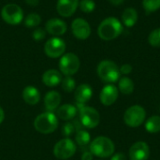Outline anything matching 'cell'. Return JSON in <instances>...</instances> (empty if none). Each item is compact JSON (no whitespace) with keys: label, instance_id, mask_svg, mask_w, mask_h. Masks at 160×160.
Here are the masks:
<instances>
[{"label":"cell","instance_id":"obj_1","mask_svg":"<svg viewBox=\"0 0 160 160\" xmlns=\"http://www.w3.org/2000/svg\"><path fill=\"white\" fill-rule=\"evenodd\" d=\"M123 32L122 22L114 18L109 17L104 19L98 25V37L103 40H112L118 38Z\"/></svg>","mask_w":160,"mask_h":160},{"label":"cell","instance_id":"obj_2","mask_svg":"<svg viewBox=\"0 0 160 160\" xmlns=\"http://www.w3.org/2000/svg\"><path fill=\"white\" fill-rule=\"evenodd\" d=\"M114 151L115 146L113 142L105 136L97 137L90 143V152L93 154V156L98 158H107L112 157L114 154Z\"/></svg>","mask_w":160,"mask_h":160},{"label":"cell","instance_id":"obj_3","mask_svg":"<svg viewBox=\"0 0 160 160\" xmlns=\"http://www.w3.org/2000/svg\"><path fill=\"white\" fill-rule=\"evenodd\" d=\"M98 75L99 79L106 83H114L120 79V69L119 67L111 60L101 61L97 68Z\"/></svg>","mask_w":160,"mask_h":160},{"label":"cell","instance_id":"obj_4","mask_svg":"<svg viewBox=\"0 0 160 160\" xmlns=\"http://www.w3.org/2000/svg\"><path fill=\"white\" fill-rule=\"evenodd\" d=\"M34 127L38 132L42 134L52 133L58 128V118L52 112H43L36 117Z\"/></svg>","mask_w":160,"mask_h":160},{"label":"cell","instance_id":"obj_5","mask_svg":"<svg viewBox=\"0 0 160 160\" xmlns=\"http://www.w3.org/2000/svg\"><path fill=\"white\" fill-rule=\"evenodd\" d=\"M79 121L82 126L86 128H95L99 125L100 115L98 112L93 107L85 106L84 104H79Z\"/></svg>","mask_w":160,"mask_h":160},{"label":"cell","instance_id":"obj_6","mask_svg":"<svg viewBox=\"0 0 160 160\" xmlns=\"http://www.w3.org/2000/svg\"><path fill=\"white\" fill-rule=\"evenodd\" d=\"M146 119V112L141 105L129 107L124 114V122L129 128H138L142 126Z\"/></svg>","mask_w":160,"mask_h":160},{"label":"cell","instance_id":"obj_7","mask_svg":"<svg viewBox=\"0 0 160 160\" xmlns=\"http://www.w3.org/2000/svg\"><path fill=\"white\" fill-rule=\"evenodd\" d=\"M80 59L79 57L72 52H68L64 54L59 61V68L61 73L65 76H72L80 68Z\"/></svg>","mask_w":160,"mask_h":160},{"label":"cell","instance_id":"obj_8","mask_svg":"<svg viewBox=\"0 0 160 160\" xmlns=\"http://www.w3.org/2000/svg\"><path fill=\"white\" fill-rule=\"evenodd\" d=\"M2 19L8 24L16 25L21 23L23 18V11L16 4H8L2 8L1 10Z\"/></svg>","mask_w":160,"mask_h":160},{"label":"cell","instance_id":"obj_9","mask_svg":"<svg viewBox=\"0 0 160 160\" xmlns=\"http://www.w3.org/2000/svg\"><path fill=\"white\" fill-rule=\"evenodd\" d=\"M76 145L74 142L68 138L60 140L53 148V154L58 159L66 160L70 158L76 153Z\"/></svg>","mask_w":160,"mask_h":160},{"label":"cell","instance_id":"obj_10","mask_svg":"<svg viewBox=\"0 0 160 160\" xmlns=\"http://www.w3.org/2000/svg\"><path fill=\"white\" fill-rule=\"evenodd\" d=\"M66 51V43L60 38H52L47 40L44 45V52L51 58H58L64 54Z\"/></svg>","mask_w":160,"mask_h":160},{"label":"cell","instance_id":"obj_11","mask_svg":"<svg viewBox=\"0 0 160 160\" xmlns=\"http://www.w3.org/2000/svg\"><path fill=\"white\" fill-rule=\"evenodd\" d=\"M71 30L74 37L81 40L87 39L91 35L90 24L82 18H77L72 22Z\"/></svg>","mask_w":160,"mask_h":160},{"label":"cell","instance_id":"obj_12","mask_svg":"<svg viewBox=\"0 0 160 160\" xmlns=\"http://www.w3.org/2000/svg\"><path fill=\"white\" fill-rule=\"evenodd\" d=\"M150 156V148L144 142H137L131 145L128 151L129 160H147Z\"/></svg>","mask_w":160,"mask_h":160},{"label":"cell","instance_id":"obj_13","mask_svg":"<svg viewBox=\"0 0 160 160\" xmlns=\"http://www.w3.org/2000/svg\"><path fill=\"white\" fill-rule=\"evenodd\" d=\"M118 96H119L118 88L112 83H108L100 91L99 99L104 106H111L116 102Z\"/></svg>","mask_w":160,"mask_h":160},{"label":"cell","instance_id":"obj_14","mask_svg":"<svg viewBox=\"0 0 160 160\" xmlns=\"http://www.w3.org/2000/svg\"><path fill=\"white\" fill-rule=\"evenodd\" d=\"M79 7V0H58L56 5L57 12L63 17L72 16Z\"/></svg>","mask_w":160,"mask_h":160},{"label":"cell","instance_id":"obj_15","mask_svg":"<svg viewBox=\"0 0 160 160\" xmlns=\"http://www.w3.org/2000/svg\"><path fill=\"white\" fill-rule=\"evenodd\" d=\"M68 26L67 23L60 19L57 18H53V19H50L45 25V30L52 36L55 37H59L64 35L67 32Z\"/></svg>","mask_w":160,"mask_h":160},{"label":"cell","instance_id":"obj_16","mask_svg":"<svg viewBox=\"0 0 160 160\" xmlns=\"http://www.w3.org/2000/svg\"><path fill=\"white\" fill-rule=\"evenodd\" d=\"M93 96V89L87 83H82L75 89V99L79 104H85Z\"/></svg>","mask_w":160,"mask_h":160},{"label":"cell","instance_id":"obj_17","mask_svg":"<svg viewBox=\"0 0 160 160\" xmlns=\"http://www.w3.org/2000/svg\"><path fill=\"white\" fill-rule=\"evenodd\" d=\"M62 80V74L56 69H49L42 75V82L49 87L57 86Z\"/></svg>","mask_w":160,"mask_h":160},{"label":"cell","instance_id":"obj_18","mask_svg":"<svg viewBox=\"0 0 160 160\" xmlns=\"http://www.w3.org/2000/svg\"><path fill=\"white\" fill-rule=\"evenodd\" d=\"M61 103V95L56 91H50L44 98V105L49 112L56 110Z\"/></svg>","mask_w":160,"mask_h":160},{"label":"cell","instance_id":"obj_19","mask_svg":"<svg viewBox=\"0 0 160 160\" xmlns=\"http://www.w3.org/2000/svg\"><path fill=\"white\" fill-rule=\"evenodd\" d=\"M76 114H77V108L71 104L62 105L56 111L57 118L61 120H65V121L73 119L76 116Z\"/></svg>","mask_w":160,"mask_h":160},{"label":"cell","instance_id":"obj_20","mask_svg":"<svg viewBox=\"0 0 160 160\" xmlns=\"http://www.w3.org/2000/svg\"><path fill=\"white\" fill-rule=\"evenodd\" d=\"M22 98L29 105H36L40 99L39 91L34 86H26L22 91Z\"/></svg>","mask_w":160,"mask_h":160},{"label":"cell","instance_id":"obj_21","mask_svg":"<svg viewBox=\"0 0 160 160\" xmlns=\"http://www.w3.org/2000/svg\"><path fill=\"white\" fill-rule=\"evenodd\" d=\"M138 21V12L133 8H126L122 13V22L127 27H132Z\"/></svg>","mask_w":160,"mask_h":160},{"label":"cell","instance_id":"obj_22","mask_svg":"<svg viewBox=\"0 0 160 160\" xmlns=\"http://www.w3.org/2000/svg\"><path fill=\"white\" fill-rule=\"evenodd\" d=\"M118 90L124 95H130L134 91V82L128 77H123L119 79Z\"/></svg>","mask_w":160,"mask_h":160},{"label":"cell","instance_id":"obj_23","mask_svg":"<svg viewBox=\"0 0 160 160\" xmlns=\"http://www.w3.org/2000/svg\"><path fill=\"white\" fill-rule=\"evenodd\" d=\"M144 128L147 132L151 134L160 132V116L159 115H153L149 117L146 122H144Z\"/></svg>","mask_w":160,"mask_h":160},{"label":"cell","instance_id":"obj_24","mask_svg":"<svg viewBox=\"0 0 160 160\" xmlns=\"http://www.w3.org/2000/svg\"><path fill=\"white\" fill-rule=\"evenodd\" d=\"M75 140H76V142H77L78 145H80L82 147H84V146H87L90 143L91 136H90L88 131H86L84 129H80L76 133Z\"/></svg>","mask_w":160,"mask_h":160},{"label":"cell","instance_id":"obj_25","mask_svg":"<svg viewBox=\"0 0 160 160\" xmlns=\"http://www.w3.org/2000/svg\"><path fill=\"white\" fill-rule=\"evenodd\" d=\"M143 9L147 14L157 11L160 8V0H142Z\"/></svg>","mask_w":160,"mask_h":160},{"label":"cell","instance_id":"obj_26","mask_svg":"<svg viewBox=\"0 0 160 160\" xmlns=\"http://www.w3.org/2000/svg\"><path fill=\"white\" fill-rule=\"evenodd\" d=\"M62 83V88L65 92L67 93H71L75 90L76 87V82L71 76H66L61 82Z\"/></svg>","mask_w":160,"mask_h":160},{"label":"cell","instance_id":"obj_27","mask_svg":"<svg viewBox=\"0 0 160 160\" xmlns=\"http://www.w3.org/2000/svg\"><path fill=\"white\" fill-rule=\"evenodd\" d=\"M41 22V17L38 13H30L24 20V24L27 27H36Z\"/></svg>","mask_w":160,"mask_h":160},{"label":"cell","instance_id":"obj_28","mask_svg":"<svg viewBox=\"0 0 160 160\" xmlns=\"http://www.w3.org/2000/svg\"><path fill=\"white\" fill-rule=\"evenodd\" d=\"M79 8L84 13H91L96 8V3L94 0H82L79 2Z\"/></svg>","mask_w":160,"mask_h":160},{"label":"cell","instance_id":"obj_29","mask_svg":"<svg viewBox=\"0 0 160 160\" xmlns=\"http://www.w3.org/2000/svg\"><path fill=\"white\" fill-rule=\"evenodd\" d=\"M148 42L153 47H160V27L153 30L149 34Z\"/></svg>","mask_w":160,"mask_h":160},{"label":"cell","instance_id":"obj_30","mask_svg":"<svg viewBox=\"0 0 160 160\" xmlns=\"http://www.w3.org/2000/svg\"><path fill=\"white\" fill-rule=\"evenodd\" d=\"M46 37V30L42 27H38L33 32V38L37 41L42 40Z\"/></svg>","mask_w":160,"mask_h":160},{"label":"cell","instance_id":"obj_31","mask_svg":"<svg viewBox=\"0 0 160 160\" xmlns=\"http://www.w3.org/2000/svg\"><path fill=\"white\" fill-rule=\"evenodd\" d=\"M74 125L72 123H67L64 125L63 127V134L65 137H68L70 136L73 132H74Z\"/></svg>","mask_w":160,"mask_h":160},{"label":"cell","instance_id":"obj_32","mask_svg":"<svg viewBox=\"0 0 160 160\" xmlns=\"http://www.w3.org/2000/svg\"><path fill=\"white\" fill-rule=\"evenodd\" d=\"M120 69V73L121 74H124V75H128L129 73L132 72V66L129 65V64H124L123 66H121V68H119Z\"/></svg>","mask_w":160,"mask_h":160},{"label":"cell","instance_id":"obj_33","mask_svg":"<svg viewBox=\"0 0 160 160\" xmlns=\"http://www.w3.org/2000/svg\"><path fill=\"white\" fill-rule=\"evenodd\" d=\"M111 160H128V158H127V156L124 153L119 152V153L113 154Z\"/></svg>","mask_w":160,"mask_h":160},{"label":"cell","instance_id":"obj_34","mask_svg":"<svg viewBox=\"0 0 160 160\" xmlns=\"http://www.w3.org/2000/svg\"><path fill=\"white\" fill-rule=\"evenodd\" d=\"M94 156L90 151H85L82 155V160H93Z\"/></svg>","mask_w":160,"mask_h":160},{"label":"cell","instance_id":"obj_35","mask_svg":"<svg viewBox=\"0 0 160 160\" xmlns=\"http://www.w3.org/2000/svg\"><path fill=\"white\" fill-rule=\"evenodd\" d=\"M25 2H26V4L27 5H29V6H31V7H36V6H38V0H25Z\"/></svg>","mask_w":160,"mask_h":160},{"label":"cell","instance_id":"obj_36","mask_svg":"<svg viewBox=\"0 0 160 160\" xmlns=\"http://www.w3.org/2000/svg\"><path fill=\"white\" fill-rule=\"evenodd\" d=\"M109 1H110L111 4H112L114 6H119L124 2V0H109Z\"/></svg>","mask_w":160,"mask_h":160},{"label":"cell","instance_id":"obj_37","mask_svg":"<svg viewBox=\"0 0 160 160\" xmlns=\"http://www.w3.org/2000/svg\"><path fill=\"white\" fill-rule=\"evenodd\" d=\"M4 118H5V113H4L3 109L0 107V124L4 121Z\"/></svg>","mask_w":160,"mask_h":160}]
</instances>
